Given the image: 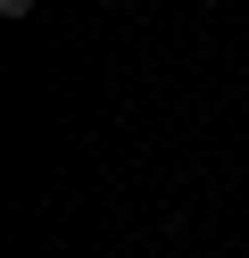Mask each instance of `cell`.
<instances>
[{
	"label": "cell",
	"instance_id": "cell-1",
	"mask_svg": "<svg viewBox=\"0 0 249 258\" xmlns=\"http://www.w3.org/2000/svg\"><path fill=\"white\" fill-rule=\"evenodd\" d=\"M0 17H33V0H0Z\"/></svg>",
	"mask_w": 249,
	"mask_h": 258
}]
</instances>
